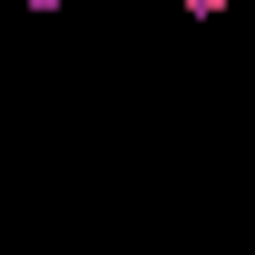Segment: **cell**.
<instances>
[{"label":"cell","mask_w":255,"mask_h":255,"mask_svg":"<svg viewBox=\"0 0 255 255\" xmlns=\"http://www.w3.org/2000/svg\"><path fill=\"white\" fill-rule=\"evenodd\" d=\"M226 10H246V0H187V20H226Z\"/></svg>","instance_id":"6da1fadb"},{"label":"cell","mask_w":255,"mask_h":255,"mask_svg":"<svg viewBox=\"0 0 255 255\" xmlns=\"http://www.w3.org/2000/svg\"><path fill=\"white\" fill-rule=\"evenodd\" d=\"M30 10H39V20H59V10H69V0H30Z\"/></svg>","instance_id":"7a4b0ae2"}]
</instances>
